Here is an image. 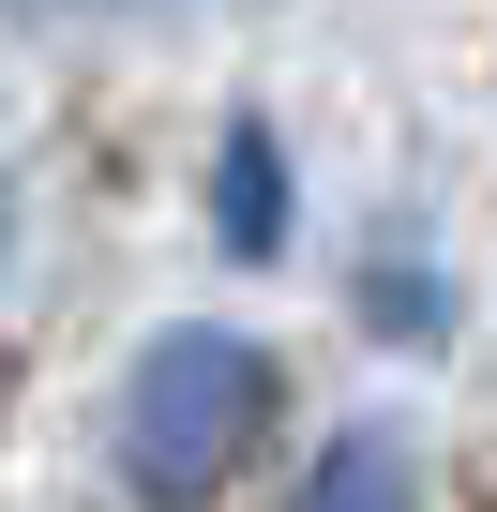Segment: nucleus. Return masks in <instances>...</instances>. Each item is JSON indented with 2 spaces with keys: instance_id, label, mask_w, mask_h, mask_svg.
<instances>
[{
  "instance_id": "obj_1",
  "label": "nucleus",
  "mask_w": 497,
  "mask_h": 512,
  "mask_svg": "<svg viewBox=\"0 0 497 512\" xmlns=\"http://www.w3.org/2000/svg\"><path fill=\"white\" fill-rule=\"evenodd\" d=\"M257 422H272V347L257 332H151L136 377H121V467L166 512L211 497L241 452H257Z\"/></svg>"
},
{
  "instance_id": "obj_2",
  "label": "nucleus",
  "mask_w": 497,
  "mask_h": 512,
  "mask_svg": "<svg viewBox=\"0 0 497 512\" xmlns=\"http://www.w3.org/2000/svg\"><path fill=\"white\" fill-rule=\"evenodd\" d=\"M287 512H422V482H407V437H392V422L332 437V452H317V482H302Z\"/></svg>"
},
{
  "instance_id": "obj_3",
  "label": "nucleus",
  "mask_w": 497,
  "mask_h": 512,
  "mask_svg": "<svg viewBox=\"0 0 497 512\" xmlns=\"http://www.w3.org/2000/svg\"><path fill=\"white\" fill-rule=\"evenodd\" d=\"M211 211H226V241H241V256H272V241H287V211H272V136H257V121L226 136V166H211Z\"/></svg>"
}]
</instances>
